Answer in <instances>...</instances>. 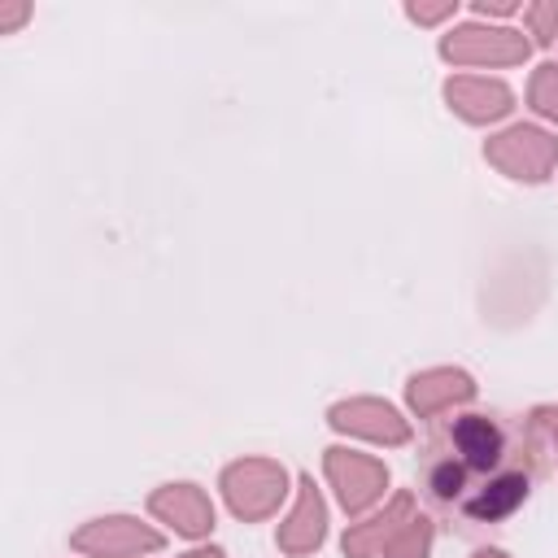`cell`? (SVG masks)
<instances>
[{
	"instance_id": "11",
	"label": "cell",
	"mask_w": 558,
	"mask_h": 558,
	"mask_svg": "<svg viewBox=\"0 0 558 558\" xmlns=\"http://www.w3.org/2000/svg\"><path fill=\"white\" fill-rule=\"evenodd\" d=\"M453 449L462 453V466L488 471V466H497V458H501V432H497V423H488L484 414H466V418L453 423Z\"/></svg>"
},
{
	"instance_id": "2",
	"label": "cell",
	"mask_w": 558,
	"mask_h": 558,
	"mask_svg": "<svg viewBox=\"0 0 558 558\" xmlns=\"http://www.w3.org/2000/svg\"><path fill=\"white\" fill-rule=\"evenodd\" d=\"M484 157L497 170L514 174V179H545L554 170V161H558V140L536 131V126H510L506 135L488 140Z\"/></svg>"
},
{
	"instance_id": "7",
	"label": "cell",
	"mask_w": 558,
	"mask_h": 558,
	"mask_svg": "<svg viewBox=\"0 0 558 558\" xmlns=\"http://www.w3.org/2000/svg\"><path fill=\"white\" fill-rule=\"evenodd\" d=\"M148 506H153L157 519L174 523V532H183V536H201V532L214 527V506H209V497H205L201 488H192V484H170V488L153 493Z\"/></svg>"
},
{
	"instance_id": "5",
	"label": "cell",
	"mask_w": 558,
	"mask_h": 558,
	"mask_svg": "<svg viewBox=\"0 0 558 558\" xmlns=\"http://www.w3.org/2000/svg\"><path fill=\"white\" fill-rule=\"evenodd\" d=\"M440 52L449 61H466V65H484V61L510 65V61H523L527 57V39L514 35V31H475V26H466V31L449 35L440 44Z\"/></svg>"
},
{
	"instance_id": "20",
	"label": "cell",
	"mask_w": 558,
	"mask_h": 558,
	"mask_svg": "<svg viewBox=\"0 0 558 558\" xmlns=\"http://www.w3.org/2000/svg\"><path fill=\"white\" fill-rule=\"evenodd\" d=\"M183 558H222L218 549H196V554H183Z\"/></svg>"
},
{
	"instance_id": "15",
	"label": "cell",
	"mask_w": 558,
	"mask_h": 558,
	"mask_svg": "<svg viewBox=\"0 0 558 558\" xmlns=\"http://www.w3.org/2000/svg\"><path fill=\"white\" fill-rule=\"evenodd\" d=\"M532 105L549 118H558V65H541L532 78Z\"/></svg>"
},
{
	"instance_id": "13",
	"label": "cell",
	"mask_w": 558,
	"mask_h": 558,
	"mask_svg": "<svg viewBox=\"0 0 558 558\" xmlns=\"http://www.w3.org/2000/svg\"><path fill=\"white\" fill-rule=\"evenodd\" d=\"M523 497H527V475H523V471H506V475L488 480L484 493H475V497L466 501V514H471V519H501V514H510Z\"/></svg>"
},
{
	"instance_id": "18",
	"label": "cell",
	"mask_w": 558,
	"mask_h": 558,
	"mask_svg": "<svg viewBox=\"0 0 558 558\" xmlns=\"http://www.w3.org/2000/svg\"><path fill=\"white\" fill-rule=\"evenodd\" d=\"M445 13H453V4H436V9L410 4V17H414V22H436V17H445Z\"/></svg>"
},
{
	"instance_id": "21",
	"label": "cell",
	"mask_w": 558,
	"mask_h": 558,
	"mask_svg": "<svg viewBox=\"0 0 558 558\" xmlns=\"http://www.w3.org/2000/svg\"><path fill=\"white\" fill-rule=\"evenodd\" d=\"M475 558H506V554H497V549H480Z\"/></svg>"
},
{
	"instance_id": "14",
	"label": "cell",
	"mask_w": 558,
	"mask_h": 558,
	"mask_svg": "<svg viewBox=\"0 0 558 558\" xmlns=\"http://www.w3.org/2000/svg\"><path fill=\"white\" fill-rule=\"evenodd\" d=\"M427 545H432V523L423 519V514H414L392 541H388V549H384V558H423L427 554Z\"/></svg>"
},
{
	"instance_id": "12",
	"label": "cell",
	"mask_w": 558,
	"mask_h": 558,
	"mask_svg": "<svg viewBox=\"0 0 558 558\" xmlns=\"http://www.w3.org/2000/svg\"><path fill=\"white\" fill-rule=\"evenodd\" d=\"M475 392V384L462 375V371H427V375H414L410 379V405L418 414H436L453 401H466Z\"/></svg>"
},
{
	"instance_id": "16",
	"label": "cell",
	"mask_w": 558,
	"mask_h": 558,
	"mask_svg": "<svg viewBox=\"0 0 558 558\" xmlns=\"http://www.w3.org/2000/svg\"><path fill=\"white\" fill-rule=\"evenodd\" d=\"M462 462H445V466H436V475H432V488H436V497H458V488H462Z\"/></svg>"
},
{
	"instance_id": "6",
	"label": "cell",
	"mask_w": 558,
	"mask_h": 558,
	"mask_svg": "<svg viewBox=\"0 0 558 558\" xmlns=\"http://www.w3.org/2000/svg\"><path fill=\"white\" fill-rule=\"evenodd\" d=\"M331 427L353 432V436H366V440H384V445L410 440L405 418H401L392 405L371 401V397H362V401H340V405L331 410Z\"/></svg>"
},
{
	"instance_id": "1",
	"label": "cell",
	"mask_w": 558,
	"mask_h": 558,
	"mask_svg": "<svg viewBox=\"0 0 558 558\" xmlns=\"http://www.w3.org/2000/svg\"><path fill=\"white\" fill-rule=\"evenodd\" d=\"M283 466L279 462H266V458H248V462H235L227 466L222 475V488H227V501L240 519H266L279 497H283Z\"/></svg>"
},
{
	"instance_id": "4",
	"label": "cell",
	"mask_w": 558,
	"mask_h": 558,
	"mask_svg": "<svg viewBox=\"0 0 558 558\" xmlns=\"http://www.w3.org/2000/svg\"><path fill=\"white\" fill-rule=\"evenodd\" d=\"M161 536L135 519H96L74 536V549L92 558H135V554H153Z\"/></svg>"
},
{
	"instance_id": "17",
	"label": "cell",
	"mask_w": 558,
	"mask_h": 558,
	"mask_svg": "<svg viewBox=\"0 0 558 558\" xmlns=\"http://www.w3.org/2000/svg\"><path fill=\"white\" fill-rule=\"evenodd\" d=\"M527 17L536 26V39L549 44L554 39V22H558V4H536V9H527Z\"/></svg>"
},
{
	"instance_id": "19",
	"label": "cell",
	"mask_w": 558,
	"mask_h": 558,
	"mask_svg": "<svg viewBox=\"0 0 558 558\" xmlns=\"http://www.w3.org/2000/svg\"><path fill=\"white\" fill-rule=\"evenodd\" d=\"M536 418H541V423L554 432V445H558V410H536Z\"/></svg>"
},
{
	"instance_id": "8",
	"label": "cell",
	"mask_w": 558,
	"mask_h": 558,
	"mask_svg": "<svg viewBox=\"0 0 558 558\" xmlns=\"http://www.w3.org/2000/svg\"><path fill=\"white\" fill-rule=\"evenodd\" d=\"M410 519H414V501H410V493H401L384 514H375V519H366V523H353V527L344 532V554H349V558H375V554H384L388 541H392Z\"/></svg>"
},
{
	"instance_id": "9",
	"label": "cell",
	"mask_w": 558,
	"mask_h": 558,
	"mask_svg": "<svg viewBox=\"0 0 558 558\" xmlns=\"http://www.w3.org/2000/svg\"><path fill=\"white\" fill-rule=\"evenodd\" d=\"M323 523H327L323 497H318L314 480L305 475V480H301L296 510L288 514V523H279V549H283V554H310V549L323 541Z\"/></svg>"
},
{
	"instance_id": "3",
	"label": "cell",
	"mask_w": 558,
	"mask_h": 558,
	"mask_svg": "<svg viewBox=\"0 0 558 558\" xmlns=\"http://www.w3.org/2000/svg\"><path fill=\"white\" fill-rule=\"evenodd\" d=\"M323 466H327V480L336 484V493H340V501H344L349 514L366 510L384 493V484H388V471L375 458L353 453V449H327Z\"/></svg>"
},
{
	"instance_id": "10",
	"label": "cell",
	"mask_w": 558,
	"mask_h": 558,
	"mask_svg": "<svg viewBox=\"0 0 558 558\" xmlns=\"http://www.w3.org/2000/svg\"><path fill=\"white\" fill-rule=\"evenodd\" d=\"M445 96L471 122H488V118H501L510 109V87H501L493 78H449Z\"/></svg>"
}]
</instances>
